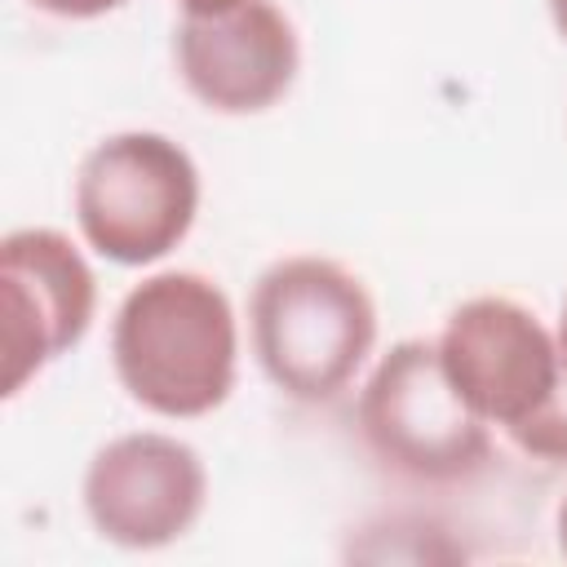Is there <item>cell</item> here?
Wrapping results in <instances>:
<instances>
[{
  "label": "cell",
  "mask_w": 567,
  "mask_h": 567,
  "mask_svg": "<svg viewBox=\"0 0 567 567\" xmlns=\"http://www.w3.org/2000/svg\"><path fill=\"white\" fill-rule=\"evenodd\" d=\"M120 390L164 421L217 412L239 377V319L226 288L199 270H155L111 319Z\"/></svg>",
  "instance_id": "cell-1"
},
{
  "label": "cell",
  "mask_w": 567,
  "mask_h": 567,
  "mask_svg": "<svg viewBox=\"0 0 567 567\" xmlns=\"http://www.w3.org/2000/svg\"><path fill=\"white\" fill-rule=\"evenodd\" d=\"M248 337L266 381L306 408L354 385L377 350V301L368 284L319 252L270 261L248 297Z\"/></svg>",
  "instance_id": "cell-2"
},
{
  "label": "cell",
  "mask_w": 567,
  "mask_h": 567,
  "mask_svg": "<svg viewBox=\"0 0 567 567\" xmlns=\"http://www.w3.org/2000/svg\"><path fill=\"white\" fill-rule=\"evenodd\" d=\"M434 350L478 421L518 452L567 465V368L536 310L496 292L470 297L443 319Z\"/></svg>",
  "instance_id": "cell-3"
},
{
  "label": "cell",
  "mask_w": 567,
  "mask_h": 567,
  "mask_svg": "<svg viewBox=\"0 0 567 567\" xmlns=\"http://www.w3.org/2000/svg\"><path fill=\"white\" fill-rule=\"evenodd\" d=\"M71 213L80 239L97 257L115 266H155L199 217V168L168 133H111L80 159Z\"/></svg>",
  "instance_id": "cell-4"
},
{
  "label": "cell",
  "mask_w": 567,
  "mask_h": 567,
  "mask_svg": "<svg viewBox=\"0 0 567 567\" xmlns=\"http://www.w3.org/2000/svg\"><path fill=\"white\" fill-rule=\"evenodd\" d=\"M368 452L412 483H465L492 465V425L452 390L434 341H394L354 403Z\"/></svg>",
  "instance_id": "cell-5"
},
{
  "label": "cell",
  "mask_w": 567,
  "mask_h": 567,
  "mask_svg": "<svg viewBox=\"0 0 567 567\" xmlns=\"http://www.w3.org/2000/svg\"><path fill=\"white\" fill-rule=\"evenodd\" d=\"M84 514L106 545L120 549H168L182 540L208 505L204 456L164 430L115 434L93 452L80 483Z\"/></svg>",
  "instance_id": "cell-6"
},
{
  "label": "cell",
  "mask_w": 567,
  "mask_h": 567,
  "mask_svg": "<svg viewBox=\"0 0 567 567\" xmlns=\"http://www.w3.org/2000/svg\"><path fill=\"white\" fill-rule=\"evenodd\" d=\"M97 315V275L80 244L53 226H18L0 239L4 399H18L53 359L75 350Z\"/></svg>",
  "instance_id": "cell-7"
},
{
  "label": "cell",
  "mask_w": 567,
  "mask_h": 567,
  "mask_svg": "<svg viewBox=\"0 0 567 567\" xmlns=\"http://www.w3.org/2000/svg\"><path fill=\"white\" fill-rule=\"evenodd\" d=\"M173 62L204 111L261 115L288 97L301 71V40L275 0H239L213 13H182Z\"/></svg>",
  "instance_id": "cell-8"
},
{
  "label": "cell",
  "mask_w": 567,
  "mask_h": 567,
  "mask_svg": "<svg viewBox=\"0 0 567 567\" xmlns=\"http://www.w3.org/2000/svg\"><path fill=\"white\" fill-rule=\"evenodd\" d=\"M27 4L49 13V18H62V22H93V18H106V13L124 9L128 0H27Z\"/></svg>",
  "instance_id": "cell-9"
},
{
  "label": "cell",
  "mask_w": 567,
  "mask_h": 567,
  "mask_svg": "<svg viewBox=\"0 0 567 567\" xmlns=\"http://www.w3.org/2000/svg\"><path fill=\"white\" fill-rule=\"evenodd\" d=\"M226 4H239V0H177L182 13H213V9H226Z\"/></svg>",
  "instance_id": "cell-10"
},
{
  "label": "cell",
  "mask_w": 567,
  "mask_h": 567,
  "mask_svg": "<svg viewBox=\"0 0 567 567\" xmlns=\"http://www.w3.org/2000/svg\"><path fill=\"white\" fill-rule=\"evenodd\" d=\"M549 18H554V31H558L563 44H567V0H549Z\"/></svg>",
  "instance_id": "cell-11"
},
{
  "label": "cell",
  "mask_w": 567,
  "mask_h": 567,
  "mask_svg": "<svg viewBox=\"0 0 567 567\" xmlns=\"http://www.w3.org/2000/svg\"><path fill=\"white\" fill-rule=\"evenodd\" d=\"M554 337H558V354H563V368H567V297H563V310H558V328H554Z\"/></svg>",
  "instance_id": "cell-12"
},
{
  "label": "cell",
  "mask_w": 567,
  "mask_h": 567,
  "mask_svg": "<svg viewBox=\"0 0 567 567\" xmlns=\"http://www.w3.org/2000/svg\"><path fill=\"white\" fill-rule=\"evenodd\" d=\"M554 532H558V549H563V558H567V496H563V505H558V518H554Z\"/></svg>",
  "instance_id": "cell-13"
}]
</instances>
